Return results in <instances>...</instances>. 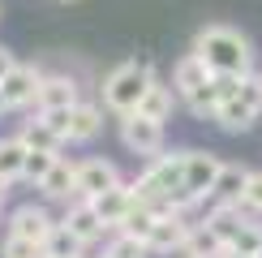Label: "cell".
<instances>
[{
    "mask_svg": "<svg viewBox=\"0 0 262 258\" xmlns=\"http://www.w3.org/2000/svg\"><path fill=\"white\" fill-rule=\"evenodd\" d=\"M189 52H198L211 73H241V78L254 73V43H249L245 30L228 26V22L202 26L198 35H193V48Z\"/></svg>",
    "mask_w": 262,
    "mask_h": 258,
    "instance_id": "obj_1",
    "label": "cell"
},
{
    "mask_svg": "<svg viewBox=\"0 0 262 258\" xmlns=\"http://www.w3.org/2000/svg\"><path fill=\"white\" fill-rule=\"evenodd\" d=\"M150 82H155V64L150 60H121L103 78V86H99L103 91V107L116 112V116L138 112V103H142V95H146Z\"/></svg>",
    "mask_w": 262,
    "mask_h": 258,
    "instance_id": "obj_2",
    "label": "cell"
},
{
    "mask_svg": "<svg viewBox=\"0 0 262 258\" xmlns=\"http://www.w3.org/2000/svg\"><path fill=\"white\" fill-rule=\"evenodd\" d=\"M258 116H262V73H249L241 82V95H232V99L220 103L215 125L224 134H245V129H254Z\"/></svg>",
    "mask_w": 262,
    "mask_h": 258,
    "instance_id": "obj_3",
    "label": "cell"
},
{
    "mask_svg": "<svg viewBox=\"0 0 262 258\" xmlns=\"http://www.w3.org/2000/svg\"><path fill=\"white\" fill-rule=\"evenodd\" d=\"M224 159L211 155V150H189L185 155V193L189 198H198L202 207L211 202V189H215V177H220Z\"/></svg>",
    "mask_w": 262,
    "mask_h": 258,
    "instance_id": "obj_4",
    "label": "cell"
},
{
    "mask_svg": "<svg viewBox=\"0 0 262 258\" xmlns=\"http://www.w3.org/2000/svg\"><path fill=\"white\" fill-rule=\"evenodd\" d=\"M121 142H125V150H134V155H159L163 150V121H150V116H142V112L121 116Z\"/></svg>",
    "mask_w": 262,
    "mask_h": 258,
    "instance_id": "obj_5",
    "label": "cell"
},
{
    "mask_svg": "<svg viewBox=\"0 0 262 258\" xmlns=\"http://www.w3.org/2000/svg\"><path fill=\"white\" fill-rule=\"evenodd\" d=\"M0 86H5V103H9V112L35 107V103H39V86H43V69H35V64H21V60H17Z\"/></svg>",
    "mask_w": 262,
    "mask_h": 258,
    "instance_id": "obj_6",
    "label": "cell"
},
{
    "mask_svg": "<svg viewBox=\"0 0 262 258\" xmlns=\"http://www.w3.org/2000/svg\"><path fill=\"white\" fill-rule=\"evenodd\" d=\"M189 228H193V224L185 220V215H177V211L159 215V220H155V228H150V236H146L150 254H185V241H189Z\"/></svg>",
    "mask_w": 262,
    "mask_h": 258,
    "instance_id": "obj_7",
    "label": "cell"
},
{
    "mask_svg": "<svg viewBox=\"0 0 262 258\" xmlns=\"http://www.w3.org/2000/svg\"><path fill=\"white\" fill-rule=\"evenodd\" d=\"M116 185H125V181L112 159H82L78 164V198H99Z\"/></svg>",
    "mask_w": 262,
    "mask_h": 258,
    "instance_id": "obj_8",
    "label": "cell"
},
{
    "mask_svg": "<svg viewBox=\"0 0 262 258\" xmlns=\"http://www.w3.org/2000/svg\"><path fill=\"white\" fill-rule=\"evenodd\" d=\"M52 228H56V220H52L48 207H39V202H21V207L9 215V232L26 236V241H48Z\"/></svg>",
    "mask_w": 262,
    "mask_h": 258,
    "instance_id": "obj_9",
    "label": "cell"
},
{
    "mask_svg": "<svg viewBox=\"0 0 262 258\" xmlns=\"http://www.w3.org/2000/svg\"><path fill=\"white\" fill-rule=\"evenodd\" d=\"M60 224H69V228L82 236V245H95V241L107 232V224L99 220V211H95V202H91V198H73L69 207H64Z\"/></svg>",
    "mask_w": 262,
    "mask_h": 258,
    "instance_id": "obj_10",
    "label": "cell"
},
{
    "mask_svg": "<svg viewBox=\"0 0 262 258\" xmlns=\"http://www.w3.org/2000/svg\"><path fill=\"white\" fill-rule=\"evenodd\" d=\"M39 193L52 198V202H73V198H78V164L60 155L56 164H52V172L39 181Z\"/></svg>",
    "mask_w": 262,
    "mask_h": 258,
    "instance_id": "obj_11",
    "label": "cell"
},
{
    "mask_svg": "<svg viewBox=\"0 0 262 258\" xmlns=\"http://www.w3.org/2000/svg\"><path fill=\"white\" fill-rule=\"evenodd\" d=\"M202 82H211V69H206V60L198 52H185V56L172 64V91L181 95V99H189L193 91H198Z\"/></svg>",
    "mask_w": 262,
    "mask_h": 258,
    "instance_id": "obj_12",
    "label": "cell"
},
{
    "mask_svg": "<svg viewBox=\"0 0 262 258\" xmlns=\"http://www.w3.org/2000/svg\"><path fill=\"white\" fill-rule=\"evenodd\" d=\"M82 95H78V82L69 78V73H43V86H39V112H48V107H73Z\"/></svg>",
    "mask_w": 262,
    "mask_h": 258,
    "instance_id": "obj_13",
    "label": "cell"
},
{
    "mask_svg": "<svg viewBox=\"0 0 262 258\" xmlns=\"http://www.w3.org/2000/svg\"><path fill=\"white\" fill-rule=\"evenodd\" d=\"M99 129H103V107L99 103L78 99L69 107V142H95Z\"/></svg>",
    "mask_w": 262,
    "mask_h": 258,
    "instance_id": "obj_14",
    "label": "cell"
},
{
    "mask_svg": "<svg viewBox=\"0 0 262 258\" xmlns=\"http://www.w3.org/2000/svg\"><path fill=\"white\" fill-rule=\"evenodd\" d=\"M91 202H95V211H99V220L107 224V232H116L138 198H134V189H129V185H116V189H107V193H99V198H91Z\"/></svg>",
    "mask_w": 262,
    "mask_h": 258,
    "instance_id": "obj_15",
    "label": "cell"
},
{
    "mask_svg": "<svg viewBox=\"0 0 262 258\" xmlns=\"http://www.w3.org/2000/svg\"><path fill=\"white\" fill-rule=\"evenodd\" d=\"M245 185H249V168H245V164H224V168H220V177H215L211 202H236V207H241Z\"/></svg>",
    "mask_w": 262,
    "mask_h": 258,
    "instance_id": "obj_16",
    "label": "cell"
},
{
    "mask_svg": "<svg viewBox=\"0 0 262 258\" xmlns=\"http://www.w3.org/2000/svg\"><path fill=\"white\" fill-rule=\"evenodd\" d=\"M177 99H181V95L172 91L168 82H159V78H155V82L146 86V95H142L138 112H142V116H150V121H168V116H172V107H177Z\"/></svg>",
    "mask_w": 262,
    "mask_h": 258,
    "instance_id": "obj_17",
    "label": "cell"
},
{
    "mask_svg": "<svg viewBox=\"0 0 262 258\" xmlns=\"http://www.w3.org/2000/svg\"><path fill=\"white\" fill-rule=\"evenodd\" d=\"M17 138L21 142H26L30 150H60L64 146V138L56 134V129H52L48 121H43V116L35 112V116H26V121H21V129H17Z\"/></svg>",
    "mask_w": 262,
    "mask_h": 258,
    "instance_id": "obj_18",
    "label": "cell"
},
{
    "mask_svg": "<svg viewBox=\"0 0 262 258\" xmlns=\"http://www.w3.org/2000/svg\"><path fill=\"white\" fill-rule=\"evenodd\" d=\"M26 155H30V146L21 142V138H0V177H9V181H21V168H26Z\"/></svg>",
    "mask_w": 262,
    "mask_h": 258,
    "instance_id": "obj_19",
    "label": "cell"
},
{
    "mask_svg": "<svg viewBox=\"0 0 262 258\" xmlns=\"http://www.w3.org/2000/svg\"><path fill=\"white\" fill-rule=\"evenodd\" d=\"M43 250H48V254H56V258H82V250H86V245H82V236L73 232L69 224H60V220H56V228L48 232Z\"/></svg>",
    "mask_w": 262,
    "mask_h": 258,
    "instance_id": "obj_20",
    "label": "cell"
},
{
    "mask_svg": "<svg viewBox=\"0 0 262 258\" xmlns=\"http://www.w3.org/2000/svg\"><path fill=\"white\" fill-rule=\"evenodd\" d=\"M224 250H228V245L206 228V224H193V228H189V241H185V254H189V258H224Z\"/></svg>",
    "mask_w": 262,
    "mask_h": 258,
    "instance_id": "obj_21",
    "label": "cell"
},
{
    "mask_svg": "<svg viewBox=\"0 0 262 258\" xmlns=\"http://www.w3.org/2000/svg\"><path fill=\"white\" fill-rule=\"evenodd\" d=\"M220 91H215V73H211V82H202L198 91L189 95V99H185V107H189L193 116H198V121H215V112H220Z\"/></svg>",
    "mask_w": 262,
    "mask_h": 258,
    "instance_id": "obj_22",
    "label": "cell"
},
{
    "mask_svg": "<svg viewBox=\"0 0 262 258\" xmlns=\"http://www.w3.org/2000/svg\"><path fill=\"white\" fill-rule=\"evenodd\" d=\"M155 220H159V211L150 207V202H134L129 215H125V224H121L116 232H129V236H142V241H146L150 228H155Z\"/></svg>",
    "mask_w": 262,
    "mask_h": 258,
    "instance_id": "obj_23",
    "label": "cell"
},
{
    "mask_svg": "<svg viewBox=\"0 0 262 258\" xmlns=\"http://www.w3.org/2000/svg\"><path fill=\"white\" fill-rule=\"evenodd\" d=\"M56 159H60V150H30V155H26V168H21V181H30V185L39 189V181L52 172Z\"/></svg>",
    "mask_w": 262,
    "mask_h": 258,
    "instance_id": "obj_24",
    "label": "cell"
},
{
    "mask_svg": "<svg viewBox=\"0 0 262 258\" xmlns=\"http://www.w3.org/2000/svg\"><path fill=\"white\" fill-rule=\"evenodd\" d=\"M0 258H48V250H43V241H26V236L9 232L0 241Z\"/></svg>",
    "mask_w": 262,
    "mask_h": 258,
    "instance_id": "obj_25",
    "label": "cell"
},
{
    "mask_svg": "<svg viewBox=\"0 0 262 258\" xmlns=\"http://www.w3.org/2000/svg\"><path fill=\"white\" fill-rule=\"evenodd\" d=\"M107 254L112 258H146L150 245L142 241V236H129V232H116L112 241H107Z\"/></svg>",
    "mask_w": 262,
    "mask_h": 258,
    "instance_id": "obj_26",
    "label": "cell"
},
{
    "mask_svg": "<svg viewBox=\"0 0 262 258\" xmlns=\"http://www.w3.org/2000/svg\"><path fill=\"white\" fill-rule=\"evenodd\" d=\"M228 250H236V254H258V250H262V224L245 220V224H241V232L228 241Z\"/></svg>",
    "mask_w": 262,
    "mask_h": 258,
    "instance_id": "obj_27",
    "label": "cell"
},
{
    "mask_svg": "<svg viewBox=\"0 0 262 258\" xmlns=\"http://www.w3.org/2000/svg\"><path fill=\"white\" fill-rule=\"evenodd\" d=\"M241 207L262 215V168H258V172H249V185H245V198H241Z\"/></svg>",
    "mask_w": 262,
    "mask_h": 258,
    "instance_id": "obj_28",
    "label": "cell"
},
{
    "mask_svg": "<svg viewBox=\"0 0 262 258\" xmlns=\"http://www.w3.org/2000/svg\"><path fill=\"white\" fill-rule=\"evenodd\" d=\"M35 112H39V107H35ZM39 116H43L52 129H56L64 142H69V107H48V112H39Z\"/></svg>",
    "mask_w": 262,
    "mask_h": 258,
    "instance_id": "obj_29",
    "label": "cell"
},
{
    "mask_svg": "<svg viewBox=\"0 0 262 258\" xmlns=\"http://www.w3.org/2000/svg\"><path fill=\"white\" fill-rule=\"evenodd\" d=\"M13 64H17V56H13L9 48H0V82L9 78V69H13Z\"/></svg>",
    "mask_w": 262,
    "mask_h": 258,
    "instance_id": "obj_30",
    "label": "cell"
},
{
    "mask_svg": "<svg viewBox=\"0 0 262 258\" xmlns=\"http://www.w3.org/2000/svg\"><path fill=\"white\" fill-rule=\"evenodd\" d=\"M9 185H13V181H9V177H0V202H5V193H9Z\"/></svg>",
    "mask_w": 262,
    "mask_h": 258,
    "instance_id": "obj_31",
    "label": "cell"
},
{
    "mask_svg": "<svg viewBox=\"0 0 262 258\" xmlns=\"http://www.w3.org/2000/svg\"><path fill=\"white\" fill-rule=\"evenodd\" d=\"M224 258H258V254H236V250H224Z\"/></svg>",
    "mask_w": 262,
    "mask_h": 258,
    "instance_id": "obj_32",
    "label": "cell"
},
{
    "mask_svg": "<svg viewBox=\"0 0 262 258\" xmlns=\"http://www.w3.org/2000/svg\"><path fill=\"white\" fill-rule=\"evenodd\" d=\"M0 112H9V103H5V86H0Z\"/></svg>",
    "mask_w": 262,
    "mask_h": 258,
    "instance_id": "obj_33",
    "label": "cell"
},
{
    "mask_svg": "<svg viewBox=\"0 0 262 258\" xmlns=\"http://www.w3.org/2000/svg\"><path fill=\"white\" fill-rule=\"evenodd\" d=\"M99 258H112V254H107V250H103V254H99Z\"/></svg>",
    "mask_w": 262,
    "mask_h": 258,
    "instance_id": "obj_34",
    "label": "cell"
},
{
    "mask_svg": "<svg viewBox=\"0 0 262 258\" xmlns=\"http://www.w3.org/2000/svg\"><path fill=\"white\" fill-rule=\"evenodd\" d=\"M60 5H69V0H60Z\"/></svg>",
    "mask_w": 262,
    "mask_h": 258,
    "instance_id": "obj_35",
    "label": "cell"
},
{
    "mask_svg": "<svg viewBox=\"0 0 262 258\" xmlns=\"http://www.w3.org/2000/svg\"><path fill=\"white\" fill-rule=\"evenodd\" d=\"M48 258H56V254H48Z\"/></svg>",
    "mask_w": 262,
    "mask_h": 258,
    "instance_id": "obj_36",
    "label": "cell"
},
{
    "mask_svg": "<svg viewBox=\"0 0 262 258\" xmlns=\"http://www.w3.org/2000/svg\"><path fill=\"white\" fill-rule=\"evenodd\" d=\"M181 258H189V254H181Z\"/></svg>",
    "mask_w": 262,
    "mask_h": 258,
    "instance_id": "obj_37",
    "label": "cell"
},
{
    "mask_svg": "<svg viewBox=\"0 0 262 258\" xmlns=\"http://www.w3.org/2000/svg\"><path fill=\"white\" fill-rule=\"evenodd\" d=\"M258 258H262V250H258Z\"/></svg>",
    "mask_w": 262,
    "mask_h": 258,
    "instance_id": "obj_38",
    "label": "cell"
},
{
    "mask_svg": "<svg viewBox=\"0 0 262 258\" xmlns=\"http://www.w3.org/2000/svg\"><path fill=\"white\" fill-rule=\"evenodd\" d=\"M0 207H5V202H0Z\"/></svg>",
    "mask_w": 262,
    "mask_h": 258,
    "instance_id": "obj_39",
    "label": "cell"
}]
</instances>
